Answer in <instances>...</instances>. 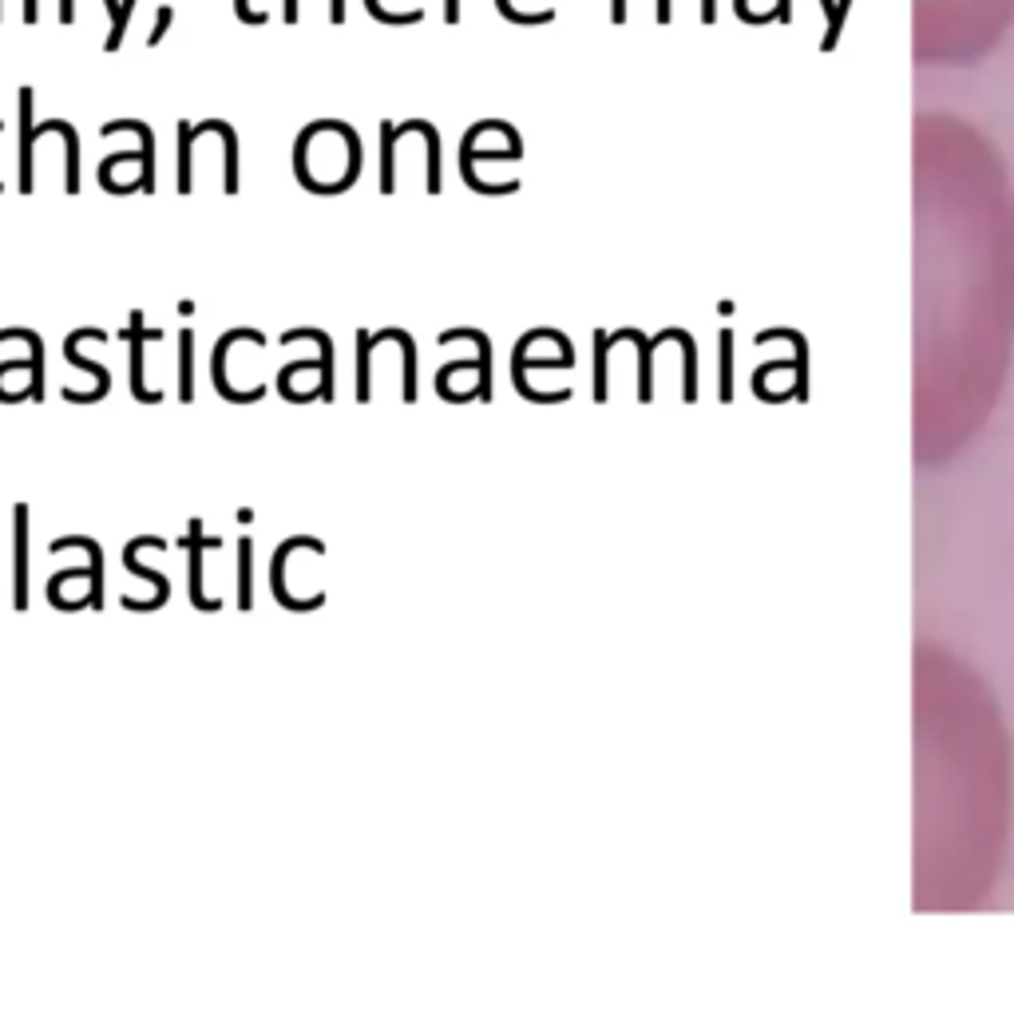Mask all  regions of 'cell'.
I'll use <instances>...</instances> for the list:
<instances>
[{
    "mask_svg": "<svg viewBox=\"0 0 1014 1014\" xmlns=\"http://www.w3.org/2000/svg\"><path fill=\"white\" fill-rule=\"evenodd\" d=\"M912 183V456L936 468L983 433L1011 373L1014 187L991 139L947 111L916 119Z\"/></svg>",
    "mask_w": 1014,
    "mask_h": 1014,
    "instance_id": "obj_1",
    "label": "cell"
},
{
    "mask_svg": "<svg viewBox=\"0 0 1014 1014\" xmlns=\"http://www.w3.org/2000/svg\"><path fill=\"white\" fill-rule=\"evenodd\" d=\"M916 713V872L912 907L979 912L1011 848V738L986 682L939 642L912 654Z\"/></svg>",
    "mask_w": 1014,
    "mask_h": 1014,
    "instance_id": "obj_2",
    "label": "cell"
},
{
    "mask_svg": "<svg viewBox=\"0 0 1014 1014\" xmlns=\"http://www.w3.org/2000/svg\"><path fill=\"white\" fill-rule=\"evenodd\" d=\"M916 59L927 68H967L1014 24V0H916Z\"/></svg>",
    "mask_w": 1014,
    "mask_h": 1014,
    "instance_id": "obj_3",
    "label": "cell"
},
{
    "mask_svg": "<svg viewBox=\"0 0 1014 1014\" xmlns=\"http://www.w3.org/2000/svg\"><path fill=\"white\" fill-rule=\"evenodd\" d=\"M12 607H29V508H12Z\"/></svg>",
    "mask_w": 1014,
    "mask_h": 1014,
    "instance_id": "obj_4",
    "label": "cell"
},
{
    "mask_svg": "<svg viewBox=\"0 0 1014 1014\" xmlns=\"http://www.w3.org/2000/svg\"><path fill=\"white\" fill-rule=\"evenodd\" d=\"M20 190L29 195L32 190V143H36V135L40 131L32 128V91L24 88L20 91Z\"/></svg>",
    "mask_w": 1014,
    "mask_h": 1014,
    "instance_id": "obj_5",
    "label": "cell"
},
{
    "mask_svg": "<svg viewBox=\"0 0 1014 1014\" xmlns=\"http://www.w3.org/2000/svg\"><path fill=\"white\" fill-rule=\"evenodd\" d=\"M131 393L139 396V401H163V393H155V389H148L143 384V314H131Z\"/></svg>",
    "mask_w": 1014,
    "mask_h": 1014,
    "instance_id": "obj_6",
    "label": "cell"
},
{
    "mask_svg": "<svg viewBox=\"0 0 1014 1014\" xmlns=\"http://www.w3.org/2000/svg\"><path fill=\"white\" fill-rule=\"evenodd\" d=\"M198 520L190 523V535H195V547H190V599H195L198 611H218V599L203 595V547H218V539H198Z\"/></svg>",
    "mask_w": 1014,
    "mask_h": 1014,
    "instance_id": "obj_7",
    "label": "cell"
},
{
    "mask_svg": "<svg viewBox=\"0 0 1014 1014\" xmlns=\"http://www.w3.org/2000/svg\"><path fill=\"white\" fill-rule=\"evenodd\" d=\"M401 139L396 123H381V190L393 195V143Z\"/></svg>",
    "mask_w": 1014,
    "mask_h": 1014,
    "instance_id": "obj_8",
    "label": "cell"
},
{
    "mask_svg": "<svg viewBox=\"0 0 1014 1014\" xmlns=\"http://www.w3.org/2000/svg\"><path fill=\"white\" fill-rule=\"evenodd\" d=\"M198 128L190 123H178V190L190 195V143H195Z\"/></svg>",
    "mask_w": 1014,
    "mask_h": 1014,
    "instance_id": "obj_9",
    "label": "cell"
},
{
    "mask_svg": "<svg viewBox=\"0 0 1014 1014\" xmlns=\"http://www.w3.org/2000/svg\"><path fill=\"white\" fill-rule=\"evenodd\" d=\"M190 345H195V337H190V329H183L178 334V396L183 401H190V361H195Z\"/></svg>",
    "mask_w": 1014,
    "mask_h": 1014,
    "instance_id": "obj_10",
    "label": "cell"
},
{
    "mask_svg": "<svg viewBox=\"0 0 1014 1014\" xmlns=\"http://www.w3.org/2000/svg\"><path fill=\"white\" fill-rule=\"evenodd\" d=\"M250 539H238V607L250 611Z\"/></svg>",
    "mask_w": 1014,
    "mask_h": 1014,
    "instance_id": "obj_11",
    "label": "cell"
},
{
    "mask_svg": "<svg viewBox=\"0 0 1014 1014\" xmlns=\"http://www.w3.org/2000/svg\"><path fill=\"white\" fill-rule=\"evenodd\" d=\"M131 12H135V0H123V12H119V20L111 24V36H108V52L111 48H119L123 44V32H128V20H131Z\"/></svg>",
    "mask_w": 1014,
    "mask_h": 1014,
    "instance_id": "obj_12",
    "label": "cell"
},
{
    "mask_svg": "<svg viewBox=\"0 0 1014 1014\" xmlns=\"http://www.w3.org/2000/svg\"><path fill=\"white\" fill-rule=\"evenodd\" d=\"M171 20H175V9H159V20H155V32H151V40L148 44H159V40L167 36V29H171Z\"/></svg>",
    "mask_w": 1014,
    "mask_h": 1014,
    "instance_id": "obj_13",
    "label": "cell"
},
{
    "mask_svg": "<svg viewBox=\"0 0 1014 1014\" xmlns=\"http://www.w3.org/2000/svg\"><path fill=\"white\" fill-rule=\"evenodd\" d=\"M235 12H238V20H247V24H262V12H254L250 9V0H235Z\"/></svg>",
    "mask_w": 1014,
    "mask_h": 1014,
    "instance_id": "obj_14",
    "label": "cell"
},
{
    "mask_svg": "<svg viewBox=\"0 0 1014 1014\" xmlns=\"http://www.w3.org/2000/svg\"><path fill=\"white\" fill-rule=\"evenodd\" d=\"M444 20H448V24L460 20V0H444Z\"/></svg>",
    "mask_w": 1014,
    "mask_h": 1014,
    "instance_id": "obj_15",
    "label": "cell"
},
{
    "mask_svg": "<svg viewBox=\"0 0 1014 1014\" xmlns=\"http://www.w3.org/2000/svg\"><path fill=\"white\" fill-rule=\"evenodd\" d=\"M59 20H64V24L76 20V0H59Z\"/></svg>",
    "mask_w": 1014,
    "mask_h": 1014,
    "instance_id": "obj_16",
    "label": "cell"
},
{
    "mask_svg": "<svg viewBox=\"0 0 1014 1014\" xmlns=\"http://www.w3.org/2000/svg\"><path fill=\"white\" fill-rule=\"evenodd\" d=\"M40 17V4L36 0H24V20H36Z\"/></svg>",
    "mask_w": 1014,
    "mask_h": 1014,
    "instance_id": "obj_17",
    "label": "cell"
},
{
    "mask_svg": "<svg viewBox=\"0 0 1014 1014\" xmlns=\"http://www.w3.org/2000/svg\"><path fill=\"white\" fill-rule=\"evenodd\" d=\"M103 4H108V12H111V24H116L119 9H123V0H103Z\"/></svg>",
    "mask_w": 1014,
    "mask_h": 1014,
    "instance_id": "obj_18",
    "label": "cell"
},
{
    "mask_svg": "<svg viewBox=\"0 0 1014 1014\" xmlns=\"http://www.w3.org/2000/svg\"><path fill=\"white\" fill-rule=\"evenodd\" d=\"M286 20H290V24L297 20V0H286Z\"/></svg>",
    "mask_w": 1014,
    "mask_h": 1014,
    "instance_id": "obj_19",
    "label": "cell"
}]
</instances>
